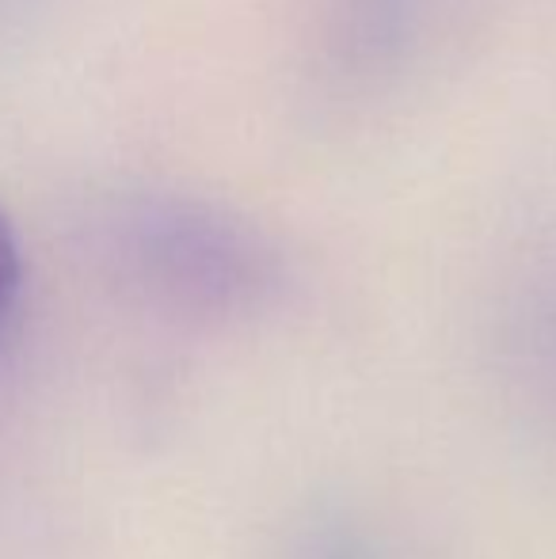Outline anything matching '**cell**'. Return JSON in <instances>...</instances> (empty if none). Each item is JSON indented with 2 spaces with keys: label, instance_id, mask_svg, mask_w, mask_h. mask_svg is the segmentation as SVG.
Instances as JSON below:
<instances>
[{
  "label": "cell",
  "instance_id": "cell-2",
  "mask_svg": "<svg viewBox=\"0 0 556 559\" xmlns=\"http://www.w3.org/2000/svg\"><path fill=\"white\" fill-rule=\"evenodd\" d=\"M289 559H381L358 525L343 518H317L289 548Z\"/></svg>",
  "mask_w": 556,
  "mask_h": 559
},
{
  "label": "cell",
  "instance_id": "cell-1",
  "mask_svg": "<svg viewBox=\"0 0 556 559\" xmlns=\"http://www.w3.org/2000/svg\"><path fill=\"white\" fill-rule=\"evenodd\" d=\"M119 251L141 289L194 320L256 317L282 286V263L260 228L187 194L134 202L119 225Z\"/></svg>",
  "mask_w": 556,
  "mask_h": 559
},
{
  "label": "cell",
  "instance_id": "cell-3",
  "mask_svg": "<svg viewBox=\"0 0 556 559\" xmlns=\"http://www.w3.org/2000/svg\"><path fill=\"white\" fill-rule=\"evenodd\" d=\"M20 289H23V248H20V233H15L12 217L0 206V332L12 320L15 305H20Z\"/></svg>",
  "mask_w": 556,
  "mask_h": 559
}]
</instances>
